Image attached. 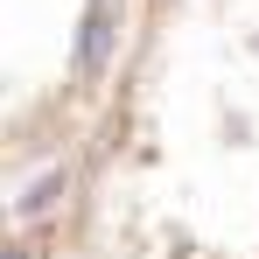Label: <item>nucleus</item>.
<instances>
[{
  "label": "nucleus",
  "mask_w": 259,
  "mask_h": 259,
  "mask_svg": "<svg viewBox=\"0 0 259 259\" xmlns=\"http://www.w3.org/2000/svg\"><path fill=\"white\" fill-rule=\"evenodd\" d=\"M7 259H28V252H7Z\"/></svg>",
  "instance_id": "obj_2"
},
{
  "label": "nucleus",
  "mask_w": 259,
  "mask_h": 259,
  "mask_svg": "<svg viewBox=\"0 0 259 259\" xmlns=\"http://www.w3.org/2000/svg\"><path fill=\"white\" fill-rule=\"evenodd\" d=\"M56 189H63V175H42V182H35V189L21 196V217H42L49 203H56Z\"/></svg>",
  "instance_id": "obj_1"
}]
</instances>
